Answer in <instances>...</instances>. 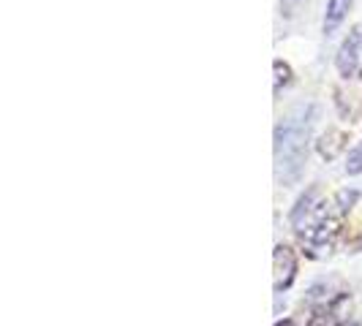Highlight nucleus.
<instances>
[{"label": "nucleus", "mask_w": 362, "mask_h": 326, "mask_svg": "<svg viewBox=\"0 0 362 326\" xmlns=\"http://www.w3.org/2000/svg\"><path fill=\"white\" fill-rule=\"evenodd\" d=\"M310 114L313 109H300L284 120V126L275 133V155H278V177L284 182H294L303 171V163L308 155Z\"/></svg>", "instance_id": "nucleus-1"}, {"label": "nucleus", "mask_w": 362, "mask_h": 326, "mask_svg": "<svg viewBox=\"0 0 362 326\" xmlns=\"http://www.w3.org/2000/svg\"><path fill=\"white\" fill-rule=\"evenodd\" d=\"M335 63H338L341 76H346V79L357 76V71L362 68V28H354L349 33V38L344 41V47H341Z\"/></svg>", "instance_id": "nucleus-2"}, {"label": "nucleus", "mask_w": 362, "mask_h": 326, "mask_svg": "<svg viewBox=\"0 0 362 326\" xmlns=\"http://www.w3.org/2000/svg\"><path fill=\"white\" fill-rule=\"evenodd\" d=\"M272 270H275V274H272L275 291L281 294L284 289H289L291 280H294V272H297V255H294V250L286 248V245H278L275 255H272Z\"/></svg>", "instance_id": "nucleus-3"}, {"label": "nucleus", "mask_w": 362, "mask_h": 326, "mask_svg": "<svg viewBox=\"0 0 362 326\" xmlns=\"http://www.w3.org/2000/svg\"><path fill=\"white\" fill-rule=\"evenodd\" d=\"M354 0H329L327 3V17H325V33H332L341 22L346 19L349 8H351Z\"/></svg>", "instance_id": "nucleus-4"}, {"label": "nucleus", "mask_w": 362, "mask_h": 326, "mask_svg": "<svg viewBox=\"0 0 362 326\" xmlns=\"http://www.w3.org/2000/svg\"><path fill=\"white\" fill-rule=\"evenodd\" d=\"M341 150H344V133H338V131L325 133V139L319 142V152H322L325 158H335Z\"/></svg>", "instance_id": "nucleus-5"}, {"label": "nucleus", "mask_w": 362, "mask_h": 326, "mask_svg": "<svg viewBox=\"0 0 362 326\" xmlns=\"http://www.w3.org/2000/svg\"><path fill=\"white\" fill-rule=\"evenodd\" d=\"M272 68H275V95H278L284 85H289V73L291 71H289V66H284L281 60H275V66H272Z\"/></svg>", "instance_id": "nucleus-6"}, {"label": "nucleus", "mask_w": 362, "mask_h": 326, "mask_svg": "<svg viewBox=\"0 0 362 326\" xmlns=\"http://www.w3.org/2000/svg\"><path fill=\"white\" fill-rule=\"evenodd\" d=\"M338 324V313L335 310H329V313H319V315H313V321H310V326H335Z\"/></svg>", "instance_id": "nucleus-7"}, {"label": "nucleus", "mask_w": 362, "mask_h": 326, "mask_svg": "<svg viewBox=\"0 0 362 326\" xmlns=\"http://www.w3.org/2000/svg\"><path fill=\"white\" fill-rule=\"evenodd\" d=\"M346 171L349 174H360L362 171V145L349 155V163H346Z\"/></svg>", "instance_id": "nucleus-8"}, {"label": "nucleus", "mask_w": 362, "mask_h": 326, "mask_svg": "<svg viewBox=\"0 0 362 326\" xmlns=\"http://www.w3.org/2000/svg\"><path fill=\"white\" fill-rule=\"evenodd\" d=\"M303 3H305V0H281V11H284L286 17H291Z\"/></svg>", "instance_id": "nucleus-9"}, {"label": "nucleus", "mask_w": 362, "mask_h": 326, "mask_svg": "<svg viewBox=\"0 0 362 326\" xmlns=\"http://www.w3.org/2000/svg\"><path fill=\"white\" fill-rule=\"evenodd\" d=\"M275 326H294V321H281V324H275Z\"/></svg>", "instance_id": "nucleus-10"}]
</instances>
